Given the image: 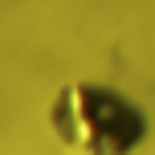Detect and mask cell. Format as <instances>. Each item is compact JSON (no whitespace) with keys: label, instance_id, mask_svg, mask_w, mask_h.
<instances>
[{"label":"cell","instance_id":"cell-1","mask_svg":"<svg viewBox=\"0 0 155 155\" xmlns=\"http://www.w3.org/2000/svg\"><path fill=\"white\" fill-rule=\"evenodd\" d=\"M45 127L61 155H139L151 139L147 106L98 78L61 82L45 102Z\"/></svg>","mask_w":155,"mask_h":155}]
</instances>
